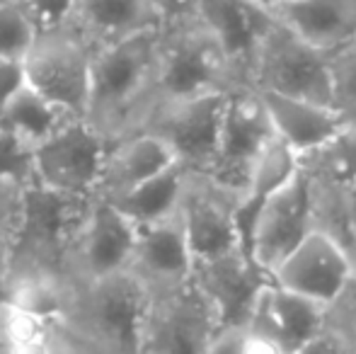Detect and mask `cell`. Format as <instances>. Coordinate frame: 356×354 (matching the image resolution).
<instances>
[{
    "mask_svg": "<svg viewBox=\"0 0 356 354\" xmlns=\"http://www.w3.org/2000/svg\"><path fill=\"white\" fill-rule=\"evenodd\" d=\"M194 3H197V0H155L163 22H165V19H170V17H175V15H179V13H187Z\"/></svg>",
    "mask_w": 356,
    "mask_h": 354,
    "instance_id": "d590c367",
    "label": "cell"
},
{
    "mask_svg": "<svg viewBox=\"0 0 356 354\" xmlns=\"http://www.w3.org/2000/svg\"><path fill=\"white\" fill-rule=\"evenodd\" d=\"M298 168L310 177L315 192L347 197L356 189V127L347 124L320 143L315 151L298 158Z\"/></svg>",
    "mask_w": 356,
    "mask_h": 354,
    "instance_id": "603a6c76",
    "label": "cell"
},
{
    "mask_svg": "<svg viewBox=\"0 0 356 354\" xmlns=\"http://www.w3.org/2000/svg\"><path fill=\"white\" fill-rule=\"evenodd\" d=\"M332 107L347 124L356 127V37L330 54Z\"/></svg>",
    "mask_w": 356,
    "mask_h": 354,
    "instance_id": "4316f807",
    "label": "cell"
},
{
    "mask_svg": "<svg viewBox=\"0 0 356 354\" xmlns=\"http://www.w3.org/2000/svg\"><path fill=\"white\" fill-rule=\"evenodd\" d=\"M189 175L192 172H187L177 163V166L163 170L160 175L145 179L138 187H134L131 192L122 194L112 204L136 226H148V223L163 221V218L179 211Z\"/></svg>",
    "mask_w": 356,
    "mask_h": 354,
    "instance_id": "d4e9b609",
    "label": "cell"
},
{
    "mask_svg": "<svg viewBox=\"0 0 356 354\" xmlns=\"http://www.w3.org/2000/svg\"><path fill=\"white\" fill-rule=\"evenodd\" d=\"M207 354H243V328H220Z\"/></svg>",
    "mask_w": 356,
    "mask_h": 354,
    "instance_id": "e575fe53",
    "label": "cell"
},
{
    "mask_svg": "<svg viewBox=\"0 0 356 354\" xmlns=\"http://www.w3.org/2000/svg\"><path fill=\"white\" fill-rule=\"evenodd\" d=\"M177 166L172 151L163 138L150 131H134L112 143L99 177L97 197L114 202L122 194L131 192L145 179L160 175L168 168Z\"/></svg>",
    "mask_w": 356,
    "mask_h": 354,
    "instance_id": "44dd1931",
    "label": "cell"
},
{
    "mask_svg": "<svg viewBox=\"0 0 356 354\" xmlns=\"http://www.w3.org/2000/svg\"><path fill=\"white\" fill-rule=\"evenodd\" d=\"M112 143L85 119H73L34 151V177L73 197H97Z\"/></svg>",
    "mask_w": 356,
    "mask_h": 354,
    "instance_id": "30bf717a",
    "label": "cell"
},
{
    "mask_svg": "<svg viewBox=\"0 0 356 354\" xmlns=\"http://www.w3.org/2000/svg\"><path fill=\"white\" fill-rule=\"evenodd\" d=\"M192 10L220 44L240 81L248 83L254 49L272 22V15L245 0H197Z\"/></svg>",
    "mask_w": 356,
    "mask_h": 354,
    "instance_id": "ac0fdd59",
    "label": "cell"
},
{
    "mask_svg": "<svg viewBox=\"0 0 356 354\" xmlns=\"http://www.w3.org/2000/svg\"><path fill=\"white\" fill-rule=\"evenodd\" d=\"M257 92L267 109L274 136L293 153L296 161L303 158L305 153L315 151L320 143H325L342 127H347L342 114L327 104L279 92H264V90H257Z\"/></svg>",
    "mask_w": 356,
    "mask_h": 354,
    "instance_id": "ffe728a7",
    "label": "cell"
},
{
    "mask_svg": "<svg viewBox=\"0 0 356 354\" xmlns=\"http://www.w3.org/2000/svg\"><path fill=\"white\" fill-rule=\"evenodd\" d=\"M73 119L80 117L54 104L51 99H47L44 95H39L37 90L24 83L19 88V92L0 112V127L8 134H13L15 138H19L24 146L37 151L42 143L56 136Z\"/></svg>",
    "mask_w": 356,
    "mask_h": 354,
    "instance_id": "cb8c5ba5",
    "label": "cell"
},
{
    "mask_svg": "<svg viewBox=\"0 0 356 354\" xmlns=\"http://www.w3.org/2000/svg\"><path fill=\"white\" fill-rule=\"evenodd\" d=\"M34 179V151L0 127V211L10 214L22 187Z\"/></svg>",
    "mask_w": 356,
    "mask_h": 354,
    "instance_id": "484cf974",
    "label": "cell"
},
{
    "mask_svg": "<svg viewBox=\"0 0 356 354\" xmlns=\"http://www.w3.org/2000/svg\"><path fill=\"white\" fill-rule=\"evenodd\" d=\"M240 83L233 63L192 8L160 24L150 109L202 95L228 92Z\"/></svg>",
    "mask_w": 356,
    "mask_h": 354,
    "instance_id": "277c9868",
    "label": "cell"
},
{
    "mask_svg": "<svg viewBox=\"0 0 356 354\" xmlns=\"http://www.w3.org/2000/svg\"><path fill=\"white\" fill-rule=\"evenodd\" d=\"M296 354H356L354 345L330 323L313 337L305 347H300Z\"/></svg>",
    "mask_w": 356,
    "mask_h": 354,
    "instance_id": "f546056e",
    "label": "cell"
},
{
    "mask_svg": "<svg viewBox=\"0 0 356 354\" xmlns=\"http://www.w3.org/2000/svg\"><path fill=\"white\" fill-rule=\"evenodd\" d=\"M24 66L15 58H0V112L24 86Z\"/></svg>",
    "mask_w": 356,
    "mask_h": 354,
    "instance_id": "1f68e13d",
    "label": "cell"
},
{
    "mask_svg": "<svg viewBox=\"0 0 356 354\" xmlns=\"http://www.w3.org/2000/svg\"><path fill=\"white\" fill-rule=\"evenodd\" d=\"M131 272L150 289V293L172 291L192 282L194 257L179 211L163 221L138 226Z\"/></svg>",
    "mask_w": 356,
    "mask_h": 354,
    "instance_id": "2e32d148",
    "label": "cell"
},
{
    "mask_svg": "<svg viewBox=\"0 0 356 354\" xmlns=\"http://www.w3.org/2000/svg\"><path fill=\"white\" fill-rule=\"evenodd\" d=\"M330 323L347 337L356 350V284L349 289V293L330 311Z\"/></svg>",
    "mask_w": 356,
    "mask_h": 354,
    "instance_id": "4dcf8cb0",
    "label": "cell"
},
{
    "mask_svg": "<svg viewBox=\"0 0 356 354\" xmlns=\"http://www.w3.org/2000/svg\"><path fill=\"white\" fill-rule=\"evenodd\" d=\"M238 194L216 184L211 177L189 175L179 204V218L194 265L245 250L238 228Z\"/></svg>",
    "mask_w": 356,
    "mask_h": 354,
    "instance_id": "4fadbf2b",
    "label": "cell"
},
{
    "mask_svg": "<svg viewBox=\"0 0 356 354\" xmlns=\"http://www.w3.org/2000/svg\"><path fill=\"white\" fill-rule=\"evenodd\" d=\"M153 293L127 272L88 284H66L61 325L90 354H141Z\"/></svg>",
    "mask_w": 356,
    "mask_h": 354,
    "instance_id": "7a4b0ae2",
    "label": "cell"
},
{
    "mask_svg": "<svg viewBox=\"0 0 356 354\" xmlns=\"http://www.w3.org/2000/svg\"><path fill=\"white\" fill-rule=\"evenodd\" d=\"M272 282L332 311L356 284V262L342 243L315 228L274 269Z\"/></svg>",
    "mask_w": 356,
    "mask_h": 354,
    "instance_id": "8fae6325",
    "label": "cell"
},
{
    "mask_svg": "<svg viewBox=\"0 0 356 354\" xmlns=\"http://www.w3.org/2000/svg\"><path fill=\"white\" fill-rule=\"evenodd\" d=\"M95 199L58 192L37 177L22 187L8 218L10 291L27 282H66L68 260Z\"/></svg>",
    "mask_w": 356,
    "mask_h": 354,
    "instance_id": "6da1fadb",
    "label": "cell"
},
{
    "mask_svg": "<svg viewBox=\"0 0 356 354\" xmlns=\"http://www.w3.org/2000/svg\"><path fill=\"white\" fill-rule=\"evenodd\" d=\"M220 330L213 308L192 282L153 293L141 354H207Z\"/></svg>",
    "mask_w": 356,
    "mask_h": 354,
    "instance_id": "7c38bea8",
    "label": "cell"
},
{
    "mask_svg": "<svg viewBox=\"0 0 356 354\" xmlns=\"http://www.w3.org/2000/svg\"><path fill=\"white\" fill-rule=\"evenodd\" d=\"M248 83L264 92H279L332 107L330 54L300 39L274 17L254 49Z\"/></svg>",
    "mask_w": 356,
    "mask_h": 354,
    "instance_id": "5b68a950",
    "label": "cell"
},
{
    "mask_svg": "<svg viewBox=\"0 0 356 354\" xmlns=\"http://www.w3.org/2000/svg\"><path fill=\"white\" fill-rule=\"evenodd\" d=\"M160 29V27H158ZM158 29L92 51L85 122L109 141L138 131L150 109Z\"/></svg>",
    "mask_w": 356,
    "mask_h": 354,
    "instance_id": "3957f363",
    "label": "cell"
},
{
    "mask_svg": "<svg viewBox=\"0 0 356 354\" xmlns=\"http://www.w3.org/2000/svg\"><path fill=\"white\" fill-rule=\"evenodd\" d=\"M10 214L0 211V301H8L13 277H10V243H8Z\"/></svg>",
    "mask_w": 356,
    "mask_h": 354,
    "instance_id": "836d02e7",
    "label": "cell"
},
{
    "mask_svg": "<svg viewBox=\"0 0 356 354\" xmlns=\"http://www.w3.org/2000/svg\"><path fill=\"white\" fill-rule=\"evenodd\" d=\"M243 354H286L284 347L272 335L257 328H243Z\"/></svg>",
    "mask_w": 356,
    "mask_h": 354,
    "instance_id": "d6a6232c",
    "label": "cell"
},
{
    "mask_svg": "<svg viewBox=\"0 0 356 354\" xmlns=\"http://www.w3.org/2000/svg\"><path fill=\"white\" fill-rule=\"evenodd\" d=\"M5 3L17 5L34 22L39 34L66 24L73 10V0H5Z\"/></svg>",
    "mask_w": 356,
    "mask_h": 354,
    "instance_id": "f1b7e54d",
    "label": "cell"
},
{
    "mask_svg": "<svg viewBox=\"0 0 356 354\" xmlns=\"http://www.w3.org/2000/svg\"><path fill=\"white\" fill-rule=\"evenodd\" d=\"M37 37L39 29L32 19L17 5L0 0V58L24 61Z\"/></svg>",
    "mask_w": 356,
    "mask_h": 354,
    "instance_id": "83f0119b",
    "label": "cell"
},
{
    "mask_svg": "<svg viewBox=\"0 0 356 354\" xmlns=\"http://www.w3.org/2000/svg\"><path fill=\"white\" fill-rule=\"evenodd\" d=\"M269 15L327 54L356 37V0H282Z\"/></svg>",
    "mask_w": 356,
    "mask_h": 354,
    "instance_id": "7402d4cb",
    "label": "cell"
},
{
    "mask_svg": "<svg viewBox=\"0 0 356 354\" xmlns=\"http://www.w3.org/2000/svg\"><path fill=\"white\" fill-rule=\"evenodd\" d=\"M274 138L277 136L272 131L257 88L250 83L230 88L225 97L218 151H216V161L207 177L240 197L252 168L257 166L259 156L267 151Z\"/></svg>",
    "mask_w": 356,
    "mask_h": 354,
    "instance_id": "ba28073f",
    "label": "cell"
},
{
    "mask_svg": "<svg viewBox=\"0 0 356 354\" xmlns=\"http://www.w3.org/2000/svg\"><path fill=\"white\" fill-rule=\"evenodd\" d=\"M138 226L112 202L95 199L66 269V284H88L131 269Z\"/></svg>",
    "mask_w": 356,
    "mask_h": 354,
    "instance_id": "5bb4252c",
    "label": "cell"
},
{
    "mask_svg": "<svg viewBox=\"0 0 356 354\" xmlns=\"http://www.w3.org/2000/svg\"><path fill=\"white\" fill-rule=\"evenodd\" d=\"M225 97L228 92H211L182 102L158 104L145 114L141 129L163 138L175 161L187 172L207 175L218 151Z\"/></svg>",
    "mask_w": 356,
    "mask_h": 354,
    "instance_id": "9c48e42d",
    "label": "cell"
},
{
    "mask_svg": "<svg viewBox=\"0 0 356 354\" xmlns=\"http://www.w3.org/2000/svg\"><path fill=\"white\" fill-rule=\"evenodd\" d=\"M315 228H318L315 187L310 177L296 166V170L264 199L257 216L252 218L245 238V252L272 277L286 255L298 248Z\"/></svg>",
    "mask_w": 356,
    "mask_h": 354,
    "instance_id": "8992f818",
    "label": "cell"
},
{
    "mask_svg": "<svg viewBox=\"0 0 356 354\" xmlns=\"http://www.w3.org/2000/svg\"><path fill=\"white\" fill-rule=\"evenodd\" d=\"M92 49L68 24L37 37L24 56V81L39 95L75 117H85L90 92Z\"/></svg>",
    "mask_w": 356,
    "mask_h": 354,
    "instance_id": "52a82bcc",
    "label": "cell"
},
{
    "mask_svg": "<svg viewBox=\"0 0 356 354\" xmlns=\"http://www.w3.org/2000/svg\"><path fill=\"white\" fill-rule=\"evenodd\" d=\"M272 282L245 250L194 265L192 284L213 308L220 328H245L259 291Z\"/></svg>",
    "mask_w": 356,
    "mask_h": 354,
    "instance_id": "9a60e30c",
    "label": "cell"
},
{
    "mask_svg": "<svg viewBox=\"0 0 356 354\" xmlns=\"http://www.w3.org/2000/svg\"><path fill=\"white\" fill-rule=\"evenodd\" d=\"M68 27L75 29L92 51L163 24L155 0H73Z\"/></svg>",
    "mask_w": 356,
    "mask_h": 354,
    "instance_id": "d6986e66",
    "label": "cell"
},
{
    "mask_svg": "<svg viewBox=\"0 0 356 354\" xmlns=\"http://www.w3.org/2000/svg\"><path fill=\"white\" fill-rule=\"evenodd\" d=\"M327 318L330 308L323 303L269 282L254 301L248 325L272 335L286 354H296L327 325Z\"/></svg>",
    "mask_w": 356,
    "mask_h": 354,
    "instance_id": "e0dca14e",
    "label": "cell"
}]
</instances>
